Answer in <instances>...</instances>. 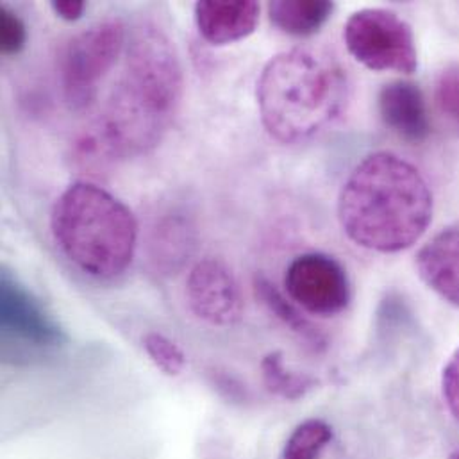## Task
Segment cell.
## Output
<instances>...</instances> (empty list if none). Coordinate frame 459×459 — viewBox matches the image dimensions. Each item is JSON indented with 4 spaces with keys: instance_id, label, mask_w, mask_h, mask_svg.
<instances>
[{
    "instance_id": "8",
    "label": "cell",
    "mask_w": 459,
    "mask_h": 459,
    "mask_svg": "<svg viewBox=\"0 0 459 459\" xmlns=\"http://www.w3.org/2000/svg\"><path fill=\"white\" fill-rule=\"evenodd\" d=\"M0 325L2 338L22 342L34 349H52L66 342L63 329L11 273L2 272L0 284Z\"/></svg>"
},
{
    "instance_id": "11",
    "label": "cell",
    "mask_w": 459,
    "mask_h": 459,
    "mask_svg": "<svg viewBox=\"0 0 459 459\" xmlns=\"http://www.w3.org/2000/svg\"><path fill=\"white\" fill-rule=\"evenodd\" d=\"M259 11L254 0H201L195 4V22L208 43L228 45L255 30Z\"/></svg>"
},
{
    "instance_id": "9",
    "label": "cell",
    "mask_w": 459,
    "mask_h": 459,
    "mask_svg": "<svg viewBox=\"0 0 459 459\" xmlns=\"http://www.w3.org/2000/svg\"><path fill=\"white\" fill-rule=\"evenodd\" d=\"M188 306L201 320L230 327L241 320L243 297L230 266L217 257L199 261L186 281Z\"/></svg>"
},
{
    "instance_id": "1",
    "label": "cell",
    "mask_w": 459,
    "mask_h": 459,
    "mask_svg": "<svg viewBox=\"0 0 459 459\" xmlns=\"http://www.w3.org/2000/svg\"><path fill=\"white\" fill-rule=\"evenodd\" d=\"M183 68L174 43L154 27H138L102 118L99 143L115 158H136L156 149L183 100Z\"/></svg>"
},
{
    "instance_id": "19",
    "label": "cell",
    "mask_w": 459,
    "mask_h": 459,
    "mask_svg": "<svg viewBox=\"0 0 459 459\" xmlns=\"http://www.w3.org/2000/svg\"><path fill=\"white\" fill-rule=\"evenodd\" d=\"M440 109L459 127V66L446 68L437 82Z\"/></svg>"
},
{
    "instance_id": "3",
    "label": "cell",
    "mask_w": 459,
    "mask_h": 459,
    "mask_svg": "<svg viewBox=\"0 0 459 459\" xmlns=\"http://www.w3.org/2000/svg\"><path fill=\"white\" fill-rule=\"evenodd\" d=\"M349 97L347 70L334 54L316 47L277 54L257 81L261 122L281 143H300L331 127Z\"/></svg>"
},
{
    "instance_id": "14",
    "label": "cell",
    "mask_w": 459,
    "mask_h": 459,
    "mask_svg": "<svg viewBox=\"0 0 459 459\" xmlns=\"http://www.w3.org/2000/svg\"><path fill=\"white\" fill-rule=\"evenodd\" d=\"M254 290L255 295L263 300V304L302 342H306L315 351L325 349V336L290 300H286V297L277 290V286L272 284L264 275H255Z\"/></svg>"
},
{
    "instance_id": "12",
    "label": "cell",
    "mask_w": 459,
    "mask_h": 459,
    "mask_svg": "<svg viewBox=\"0 0 459 459\" xmlns=\"http://www.w3.org/2000/svg\"><path fill=\"white\" fill-rule=\"evenodd\" d=\"M420 279L444 300L459 307V228L433 236L417 254Z\"/></svg>"
},
{
    "instance_id": "21",
    "label": "cell",
    "mask_w": 459,
    "mask_h": 459,
    "mask_svg": "<svg viewBox=\"0 0 459 459\" xmlns=\"http://www.w3.org/2000/svg\"><path fill=\"white\" fill-rule=\"evenodd\" d=\"M442 394L449 411L459 420V347L444 367Z\"/></svg>"
},
{
    "instance_id": "6",
    "label": "cell",
    "mask_w": 459,
    "mask_h": 459,
    "mask_svg": "<svg viewBox=\"0 0 459 459\" xmlns=\"http://www.w3.org/2000/svg\"><path fill=\"white\" fill-rule=\"evenodd\" d=\"M351 56L376 72L410 75L419 68L415 36L408 22L388 9H361L343 29Z\"/></svg>"
},
{
    "instance_id": "18",
    "label": "cell",
    "mask_w": 459,
    "mask_h": 459,
    "mask_svg": "<svg viewBox=\"0 0 459 459\" xmlns=\"http://www.w3.org/2000/svg\"><path fill=\"white\" fill-rule=\"evenodd\" d=\"M143 349L152 363L167 376H179L185 370V352L170 338L160 333H147L143 336Z\"/></svg>"
},
{
    "instance_id": "23",
    "label": "cell",
    "mask_w": 459,
    "mask_h": 459,
    "mask_svg": "<svg viewBox=\"0 0 459 459\" xmlns=\"http://www.w3.org/2000/svg\"><path fill=\"white\" fill-rule=\"evenodd\" d=\"M449 459H459V449H456V451L449 456Z\"/></svg>"
},
{
    "instance_id": "4",
    "label": "cell",
    "mask_w": 459,
    "mask_h": 459,
    "mask_svg": "<svg viewBox=\"0 0 459 459\" xmlns=\"http://www.w3.org/2000/svg\"><path fill=\"white\" fill-rule=\"evenodd\" d=\"M50 230L61 252L97 279L124 273L138 243L133 212L91 183H75L57 197L50 213Z\"/></svg>"
},
{
    "instance_id": "10",
    "label": "cell",
    "mask_w": 459,
    "mask_h": 459,
    "mask_svg": "<svg viewBox=\"0 0 459 459\" xmlns=\"http://www.w3.org/2000/svg\"><path fill=\"white\" fill-rule=\"evenodd\" d=\"M379 115L401 138L411 143L426 142L431 134V120L422 90L410 81H394L379 91Z\"/></svg>"
},
{
    "instance_id": "22",
    "label": "cell",
    "mask_w": 459,
    "mask_h": 459,
    "mask_svg": "<svg viewBox=\"0 0 459 459\" xmlns=\"http://www.w3.org/2000/svg\"><path fill=\"white\" fill-rule=\"evenodd\" d=\"M52 9L59 18L66 22H75L82 16L86 4L82 0H54Z\"/></svg>"
},
{
    "instance_id": "2",
    "label": "cell",
    "mask_w": 459,
    "mask_h": 459,
    "mask_svg": "<svg viewBox=\"0 0 459 459\" xmlns=\"http://www.w3.org/2000/svg\"><path fill=\"white\" fill-rule=\"evenodd\" d=\"M338 219L356 245L383 254L401 252L429 228L433 194L410 161L392 152H374L343 183Z\"/></svg>"
},
{
    "instance_id": "17",
    "label": "cell",
    "mask_w": 459,
    "mask_h": 459,
    "mask_svg": "<svg viewBox=\"0 0 459 459\" xmlns=\"http://www.w3.org/2000/svg\"><path fill=\"white\" fill-rule=\"evenodd\" d=\"M333 428L320 420V419H309L295 428V431L290 435L282 459H318L320 453L333 442Z\"/></svg>"
},
{
    "instance_id": "15",
    "label": "cell",
    "mask_w": 459,
    "mask_h": 459,
    "mask_svg": "<svg viewBox=\"0 0 459 459\" xmlns=\"http://www.w3.org/2000/svg\"><path fill=\"white\" fill-rule=\"evenodd\" d=\"M194 230L181 217L165 221L156 230L152 248L154 261L161 270H178L194 252Z\"/></svg>"
},
{
    "instance_id": "20",
    "label": "cell",
    "mask_w": 459,
    "mask_h": 459,
    "mask_svg": "<svg viewBox=\"0 0 459 459\" xmlns=\"http://www.w3.org/2000/svg\"><path fill=\"white\" fill-rule=\"evenodd\" d=\"M27 39L22 18L9 7H0V48L4 54H18Z\"/></svg>"
},
{
    "instance_id": "5",
    "label": "cell",
    "mask_w": 459,
    "mask_h": 459,
    "mask_svg": "<svg viewBox=\"0 0 459 459\" xmlns=\"http://www.w3.org/2000/svg\"><path fill=\"white\" fill-rule=\"evenodd\" d=\"M126 47V27L118 20L100 22L68 41L59 59V81L70 108L79 111L95 100L100 81Z\"/></svg>"
},
{
    "instance_id": "7",
    "label": "cell",
    "mask_w": 459,
    "mask_h": 459,
    "mask_svg": "<svg viewBox=\"0 0 459 459\" xmlns=\"http://www.w3.org/2000/svg\"><path fill=\"white\" fill-rule=\"evenodd\" d=\"M284 288L297 306L318 316L338 315L351 302V281L345 268L320 252L297 255L286 268Z\"/></svg>"
},
{
    "instance_id": "13",
    "label": "cell",
    "mask_w": 459,
    "mask_h": 459,
    "mask_svg": "<svg viewBox=\"0 0 459 459\" xmlns=\"http://www.w3.org/2000/svg\"><path fill=\"white\" fill-rule=\"evenodd\" d=\"M334 4L325 0H277L268 4L272 23L291 36L315 34L333 14Z\"/></svg>"
},
{
    "instance_id": "16",
    "label": "cell",
    "mask_w": 459,
    "mask_h": 459,
    "mask_svg": "<svg viewBox=\"0 0 459 459\" xmlns=\"http://www.w3.org/2000/svg\"><path fill=\"white\" fill-rule=\"evenodd\" d=\"M261 372L268 392L286 401H299L318 385L313 377L286 368L281 352L266 354L261 361Z\"/></svg>"
}]
</instances>
